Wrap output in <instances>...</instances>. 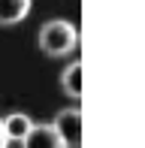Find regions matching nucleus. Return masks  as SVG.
Returning <instances> with one entry per match:
<instances>
[{"label": "nucleus", "instance_id": "1", "mask_svg": "<svg viewBox=\"0 0 145 148\" xmlns=\"http://www.w3.org/2000/svg\"><path fill=\"white\" fill-rule=\"evenodd\" d=\"M36 42L45 58H67L79 49V27L67 18H51L39 27Z\"/></svg>", "mask_w": 145, "mask_h": 148}, {"label": "nucleus", "instance_id": "2", "mask_svg": "<svg viewBox=\"0 0 145 148\" xmlns=\"http://www.w3.org/2000/svg\"><path fill=\"white\" fill-rule=\"evenodd\" d=\"M51 124H55L64 148H82V109H79V106L61 109Z\"/></svg>", "mask_w": 145, "mask_h": 148}, {"label": "nucleus", "instance_id": "3", "mask_svg": "<svg viewBox=\"0 0 145 148\" xmlns=\"http://www.w3.org/2000/svg\"><path fill=\"white\" fill-rule=\"evenodd\" d=\"M21 148H64L55 124H34L30 133L21 139Z\"/></svg>", "mask_w": 145, "mask_h": 148}, {"label": "nucleus", "instance_id": "4", "mask_svg": "<svg viewBox=\"0 0 145 148\" xmlns=\"http://www.w3.org/2000/svg\"><path fill=\"white\" fill-rule=\"evenodd\" d=\"M34 0H0V27H15L30 15Z\"/></svg>", "mask_w": 145, "mask_h": 148}, {"label": "nucleus", "instance_id": "5", "mask_svg": "<svg viewBox=\"0 0 145 148\" xmlns=\"http://www.w3.org/2000/svg\"><path fill=\"white\" fill-rule=\"evenodd\" d=\"M0 127H3V133H6L9 142H21V139L30 133V127H34V118L24 115V112H9L6 118H0Z\"/></svg>", "mask_w": 145, "mask_h": 148}, {"label": "nucleus", "instance_id": "6", "mask_svg": "<svg viewBox=\"0 0 145 148\" xmlns=\"http://www.w3.org/2000/svg\"><path fill=\"white\" fill-rule=\"evenodd\" d=\"M82 70H85V64L76 58V60H70V64L64 66V73H61V88L72 100L82 97Z\"/></svg>", "mask_w": 145, "mask_h": 148}, {"label": "nucleus", "instance_id": "7", "mask_svg": "<svg viewBox=\"0 0 145 148\" xmlns=\"http://www.w3.org/2000/svg\"><path fill=\"white\" fill-rule=\"evenodd\" d=\"M0 148H9V139H6V133H3V127H0Z\"/></svg>", "mask_w": 145, "mask_h": 148}]
</instances>
